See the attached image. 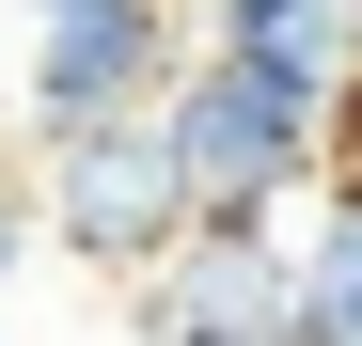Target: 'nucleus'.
I'll return each instance as SVG.
<instances>
[{"label": "nucleus", "mask_w": 362, "mask_h": 346, "mask_svg": "<svg viewBox=\"0 0 362 346\" xmlns=\"http://www.w3.org/2000/svg\"><path fill=\"white\" fill-rule=\"evenodd\" d=\"M331 95L346 79L268 64V47H189L173 95H158V142H173V173H189V205L236 220V205H284V189L331 173Z\"/></svg>", "instance_id": "nucleus-1"}, {"label": "nucleus", "mask_w": 362, "mask_h": 346, "mask_svg": "<svg viewBox=\"0 0 362 346\" xmlns=\"http://www.w3.org/2000/svg\"><path fill=\"white\" fill-rule=\"evenodd\" d=\"M32 220H47V252L142 283L205 205H189V173H173L158 110H95V126H47V142H32Z\"/></svg>", "instance_id": "nucleus-2"}, {"label": "nucleus", "mask_w": 362, "mask_h": 346, "mask_svg": "<svg viewBox=\"0 0 362 346\" xmlns=\"http://www.w3.org/2000/svg\"><path fill=\"white\" fill-rule=\"evenodd\" d=\"M189 0H32L16 16V126H95V110H158L189 64Z\"/></svg>", "instance_id": "nucleus-3"}, {"label": "nucleus", "mask_w": 362, "mask_h": 346, "mask_svg": "<svg viewBox=\"0 0 362 346\" xmlns=\"http://www.w3.org/2000/svg\"><path fill=\"white\" fill-rule=\"evenodd\" d=\"M142 346H315V315H299V237H284V205L189 220V237L142 268Z\"/></svg>", "instance_id": "nucleus-4"}, {"label": "nucleus", "mask_w": 362, "mask_h": 346, "mask_svg": "<svg viewBox=\"0 0 362 346\" xmlns=\"http://www.w3.org/2000/svg\"><path fill=\"white\" fill-rule=\"evenodd\" d=\"M189 32L205 47H268V64H315V79L362 64V0H189Z\"/></svg>", "instance_id": "nucleus-5"}, {"label": "nucleus", "mask_w": 362, "mask_h": 346, "mask_svg": "<svg viewBox=\"0 0 362 346\" xmlns=\"http://www.w3.org/2000/svg\"><path fill=\"white\" fill-rule=\"evenodd\" d=\"M299 315H315V346H362V173H331L315 237H299Z\"/></svg>", "instance_id": "nucleus-6"}, {"label": "nucleus", "mask_w": 362, "mask_h": 346, "mask_svg": "<svg viewBox=\"0 0 362 346\" xmlns=\"http://www.w3.org/2000/svg\"><path fill=\"white\" fill-rule=\"evenodd\" d=\"M32 237H47V220H32V189H16V173H0V299L32 283Z\"/></svg>", "instance_id": "nucleus-7"}, {"label": "nucleus", "mask_w": 362, "mask_h": 346, "mask_svg": "<svg viewBox=\"0 0 362 346\" xmlns=\"http://www.w3.org/2000/svg\"><path fill=\"white\" fill-rule=\"evenodd\" d=\"M0 16H32V0H0Z\"/></svg>", "instance_id": "nucleus-8"}]
</instances>
